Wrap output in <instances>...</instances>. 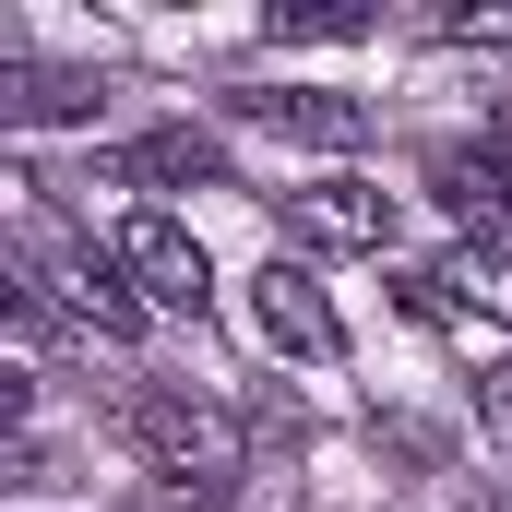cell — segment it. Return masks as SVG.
Instances as JSON below:
<instances>
[{
	"mask_svg": "<svg viewBox=\"0 0 512 512\" xmlns=\"http://www.w3.org/2000/svg\"><path fill=\"white\" fill-rule=\"evenodd\" d=\"M453 48H512V12H441Z\"/></svg>",
	"mask_w": 512,
	"mask_h": 512,
	"instance_id": "obj_12",
	"label": "cell"
},
{
	"mask_svg": "<svg viewBox=\"0 0 512 512\" xmlns=\"http://www.w3.org/2000/svg\"><path fill=\"white\" fill-rule=\"evenodd\" d=\"M12 120H96V72H0Z\"/></svg>",
	"mask_w": 512,
	"mask_h": 512,
	"instance_id": "obj_9",
	"label": "cell"
},
{
	"mask_svg": "<svg viewBox=\"0 0 512 512\" xmlns=\"http://www.w3.org/2000/svg\"><path fill=\"white\" fill-rule=\"evenodd\" d=\"M429 191L465 239H512V155L501 143H441L429 155Z\"/></svg>",
	"mask_w": 512,
	"mask_h": 512,
	"instance_id": "obj_3",
	"label": "cell"
},
{
	"mask_svg": "<svg viewBox=\"0 0 512 512\" xmlns=\"http://www.w3.org/2000/svg\"><path fill=\"white\" fill-rule=\"evenodd\" d=\"M477 405H489V417H501V429H512V358H501V370H489V382H477Z\"/></svg>",
	"mask_w": 512,
	"mask_h": 512,
	"instance_id": "obj_13",
	"label": "cell"
},
{
	"mask_svg": "<svg viewBox=\"0 0 512 512\" xmlns=\"http://www.w3.org/2000/svg\"><path fill=\"white\" fill-rule=\"evenodd\" d=\"M441 286L477 298V310H512V239H465V251L441 262Z\"/></svg>",
	"mask_w": 512,
	"mask_h": 512,
	"instance_id": "obj_10",
	"label": "cell"
},
{
	"mask_svg": "<svg viewBox=\"0 0 512 512\" xmlns=\"http://www.w3.org/2000/svg\"><path fill=\"white\" fill-rule=\"evenodd\" d=\"M60 298H72V310H84L108 346H131V334H143V298H131V274H120V262H96V251H60Z\"/></svg>",
	"mask_w": 512,
	"mask_h": 512,
	"instance_id": "obj_7",
	"label": "cell"
},
{
	"mask_svg": "<svg viewBox=\"0 0 512 512\" xmlns=\"http://www.w3.org/2000/svg\"><path fill=\"white\" fill-rule=\"evenodd\" d=\"M286 227H298L310 251H382V239H393V191H370V179L286 191Z\"/></svg>",
	"mask_w": 512,
	"mask_h": 512,
	"instance_id": "obj_4",
	"label": "cell"
},
{
	"mask_svg": "<svg viewBox=\"0 0 512 512\" xmlns=\"http://www.w3.org/2000/svg\"><path fill=\"white\" fill-rule=\"evenodd\" d=\"M108 262L131 274L143 310H191V322H203V298H215V262H203V239H191L179 215H120Z\"/></svg>",
	"mask_w": 512,
	"mask_h": 512,
	"instance_id": "obj_2",
	"label": "cell"
},
{
	"mask_svg": "<svg viewBox=\"0 0 512 512\" xmlns=\"http://www.w3.org/2000/svg\"><path fill=\"white\" fill-rule=\"evenodd\" d=\"M274 36H370V12H358V0H286Z\"/></svg>",
	"mask_w": 512,
	"mask_h": 512,
	"instance_id": "obj_11",
	"label": "cell"
},
{
	"mask_svg": "<svg viewBox=\"0 0 512 512\" xmlns=\"http://www.w3.org/2000/svg\"><path fill=\"white\" fill-rule=\"evenodd\" d=\"M239 108H251L262 131H286V143H334V155L370 143V108H358V96H239Z\"/></svg>",
	"mask_w": 512,
	"mask_h": 512,
	"instance_id": "obj_8",
	"label": "cell"
},
{
	"mask_svg": "<svg viewBox=\"0 0 512 512\" xmlns=\"http://www.w3.org/2000/svg\"><path fill=\"white\" fill-rule=\"evenodd\" d=\"M251 322H262V346H286V358H334L346 346L334 310H322V286H310V262H262L251 274Z\"/></svg>",
	"mask_w": 512,
	"mask_h": 512,
	"instance_id": "obj_5",
	"label": "cell"
},
{
	"mask_svg": "<svg viewBox=\"0 0 512 512\" xmlns=\"http://www.w3.org/2000/svg\"><path fill=\"white\" fill-rule=\"evenodd\" d=\"M120 179H143V191H227V143L191 131V120H167V131H143L120 155Z\"/></svg>",
	"mask_w": 512,
	"mask_h": 512,
	"instance_id": "obj_6",
	"label": "cell"
},
{
	"mask_svg": "<svg viewBox=\"0 0 512 512\" xmlns=\"http://www.w3.org/2000/svg\"><path fill=\"white\" fill-rule=\"evenodd\" d=\"M131 441L155 453V477H191V501H227V489L251 477L239 417H227V405H203V393H167V382L131 393Z\"/></svg>",
	"mask_w": 512,
	"mask_h": 512,
	"instance_id": "obj_1",
	"label": "cell"
}]
</instances>
